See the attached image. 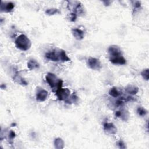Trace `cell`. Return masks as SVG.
<instances>
[{
  "label": "cell",
  "instance_id": "6da1fadb",
  "mask_svg": "<svg viewBox=\"0 0 149 149\" xmlns=\"http://www.w3.org/2000/svg\"><path fill=\"white\" fill-rule=\"evenodd\" d=\"M45 56L47 59L53 62H67L70 61L66 52L61 49H55L48 52L45 54Z\"/></svg>",
  "mask_w": 149,
  "mask_h": 149
},
{
  "label": "cell",
  "instance_id": "7a4b0ae2",
  "mask_svg": "<svg viewBox=\"0 0 149 149\" xmlns=\"http://www.w3.org/2000/svg\"><path fill=\"white\" fill-rule=\"evenodd\" d=\"M15 43L16 47L22 51H27L30 49L31 45V42L30 39L24 34L19 35L15 40Z\"/></svg>",
  "mask_w": 149,
  "mask_h": 149
},
{
  "label": "cell",
  "instance_id": "3957f363",
  "mask_svg": "<svg viewBox=\"0 0 149 149\" xmlns=\"http://www.w3.org/2000/svg\"><path fill=\"white\" fill-rule=\"evenodd\" d=\"M45 80L53 91L62 87L63 81L52 73H48L45 76Z\"/></svg>",
  "mask_w": 149,
  "mask_h": 149
},
{
  "label": "cell",
  "instance_id": "277c9868",
  "mask_svg": "<svg viewBox=\"0 0 149 149\" xmlns=\"http://www.w3.org/2000/svg\"><path fill=\"white\" fill-rule=\"evenodd\" d=\"M68 7L69 10L73 11V13L76 15L83 14L84 9L80 2L78 1H68Z\"/></svg>",
  "mask_w": 149,
  "mask_h": 149
},
{
  "label": "cell",
  "instance_id": "5b68a950",
  "mask_svg": "<svg viewBox=\"0 0 149 149\" xmlns=\"http://www.w3.org/2000/svg\"><path fill=\"white\" fill-rule=\"evenodd\" d=\"M70 93V91L68 88H63L62 87L55 91V95L60 101H66L69 97Z\"/></svg>",
  "mask_w": 149,
  "mask_h": 149
},
{
  "label": "cell",
  "instance_id": "8992f818",
  "mask_svg": "<svg viewBox=\"0 0 149 149\" xmlns=\"http://www.w3.org/2000/svg\"><path fill=\"white\" fill-rule=\"evenodd\" d=\"M87 63L88 67L93 70H98L101 69L102 68V65L101 62L98 59H97L95 58H93V57L89 58L87 59Z\"/></svg>",
  "mask_w": 149,
  "mask_h": 149
},
{
  "label": "cell",
  "instance_id": "52a82bcc",
  "mask_svg": "<svg viewBox=\"0 0 149 149\" xmlns=\"http://www.w3.org/2000/svg\"><path fill=\"white\" fill-rule=\"evenodd\" d=\"M108 52L110 56V58L122 56V52L121 49L119 47L116 45H112L109 46V47L108 49Z\"/></svg>",
  "mask_w": 149,
  "mask_h": 149
},
{
  "label": "cell",
  "instance_id": "ba28073f",
  "mask_svg": "<svg viewBox=\"0 0 149 149\" xmlns=\"http://www.w3.org/2000/svg\"><path fill=\"white\" fill-rule=\"evenodd\" d=\"M48 95V93L47 91H46L42 88H40V87L37 88L36 97L37 101L40 102L44 101L47 98Z\"/></svg>",
  "mask_w": 149,
  "mask_h": 149
},
{
  "label": "cell",
  "instance_id": "9c48e42d",
  "mask_svg": "<svg viewBox=\"0 0 149 149\" xmlns=\"http://www.w3.org/2000/svg\"><path fill=\"white\" fill-rule=\"evenodd\" d=\"M103 128L104 131L110 134H115L117 132V128L113 123L111 122H105L103 123Z\"/></svg>",
  "mask_w": 149,
  "mask_h": 149
},
{
  "label": "cell",
  "instance_id": "30bf717a",
  "mask_svg": "<svg viewBox=\"0 0 149 149\" xmlns=\"http://www.w3.org/2000/svg\"><path fill=\"white\" fill-rule=\"evenodd\" d=\"M15 7L14 3H13L11 2H6L3 4V2H1V10L2 12H11Z\"/></svg>",
  "mask_w": 149,
  "mask_h": 149
},
{
  "label": "cell",
  "instance_id": "8fae6325",
  "mask_svg": "<svg viewBox=\"0 0 149 149\" xmlns=\"http://www.w3.org/2000/svg\"><path fill=\"white\" fill-rule=\"evenodd\" d=\"M109 61L111 63L115 65H125L126 63V61L125 58L122 56L114 57V58H110Z\"/></svg>",
  "mask_w": 149,
  "mask_h": 149
},
{
  "label": "cell",
  "instance_id": "7c38bea8",
  "mask_svg": "<svg viewBox=\"0 0 149 149\" xmlns=\"http://www.w3.org/2000/svg\"><path fill=\"white\" fill-rule=\"evenodd\" d=\"M72 33L74 38L77 40H82L84 37V32L78 28H73L72 29Z\"/></svg>",
  "mask_w": 149,
  "mask_h": 149
},
{
  "label": "cell",
  "instance_id": "4fadbf2b",
  "mask_svg": "<svg viewBox=\"0 0 149 149\" xmlns=\"http://www.w3.org/2000/svg\"><path fill=\"white\" fill-rule=\"evenodd\" d=\"M115 115L116 117L120 118H122V120H125V121L127 120L129 118V113L127 112V111L123 110V109L116 111Z\"/></svg>",
  "mask_w": 149,
  "mask_h": 149
},
{
  "label": "cell",
  "instance_id": "5bb4252c",
  "mask_svg": "<svg viewBox=\"0 0 149 149\" xmlns=\"http://www.w3.org/2000/svg\"><path fill=\"white\" fill-rule=\"evenodd\" d=\"M125 91L130 95H135L138 93L139 88L136 86L130 84L125 87Z\"/></svg>",
  "mask_w": 149,
  "mask_h": 149
},
{
  "label": "cell",
  "instance_id": "9a60e30c",
  "mask_svg": "<svg viewBox=\"0 0 149 149\" xmlns=\"http://www.w3.org/2000/svg\"><path fill=\"white\" fill-rule=\"evenodd\" d=\"M13 80L19 84H21L23 86L27 85V82L22 76H20L17 72H16V73L15 74V76L13 77Z\"/></svg>",
  "mask_w": 149,
  "mask_h": 149
},
{
  "label": "cell",
  "instance_id": "2e32d148",
  "mask_svg": "<svg viewBox=\"0 0 149 149\" xmlns=\"http://www.w3.org/2000/svg\"><path fill=\"white\" fill-rule=\"evenodd\" d=\"M27 67L30 70H32V69L38 68L40 67V65L37 61H36L35 59H30L27 62Z\"/></svg>",
  "mask_w": 149,
  "mask_h": 149
},
{
  "label": "cell",
  "instance_id": "e0dca14e",
  "mask_svg": "<svg viewBox=\"0 0 149 149\" xmlns=\"http://www.w3.org/2000/svg\"><path fill=\"white\" fill-rule=\"evenodd\" d=\"M109 94L111 96L113 97L114 98H116L118 97L120 95L121 93L119 91V90L118 89V88H116V87H112L109 91Z\"/></svg>",
  "mask_w": 149,
  "mask_h": 149
},
{
  "label": "cell",
  "instance_id": "ac0fdd59",
  "mask_svg": "<svg viewBox=\"0 0 149 149\" xmlns=\"http://www.w3.org/2000/svg\"><path fill=\"white\" fill-rule=\"evenodd\" d=\"M54 146L57 149L63 148L64 147V141L61 138H56L54 140Z\"/></svg>",
  "mask_w": 149,
  "mask_h": 149
},
{
  "label": "cell",
  "instance_id": "d6986e66",
  "mask_svg": "<svg viewBox=\"0 0 149 149\" xmlns=\"http://www.w3.org/2000/svg\"><path fill=\"white\" fill-rule=\"evenodd\" d=\"M60 11L58 9L56 8H50V9H47L45 10V13L47 15L49 16H51V15H54L56 14H58L60 13Z\"/></svg>",
  "mask_w": 149,
  "mask_h": 149
},
{
  "label": "cell",
  "instance_id": "ffe728a7",
  "mask_svg": "<svg viewBox=\"0 0 149 149\" xmlns=\"http://www.w3.org/2000/svg\"><path fill=\"white\" fill-rule=\"evenodd\" d=\"M78 101V97L75 94H72L70 97H69L65 101V102L68 103V104H71L72 102H76Z\"/></svg>",
  "mask_w": 149,
  "mask_h": 149
},
{
  "label": "cell",
  "instance_id": "44dd1931",
  "mask_svg": "<svg viewBox=\"0 0 149 149\" xmlns=\"http://www.w3.org/2000/svg\"><path fill=\"white\" fill-rule=\"evenodd\" d=\"M141 75L145 80H148L149 79V69L148 68L143 69L141 72Z\"/></svg>",
  "mask_w": 149,
  "mask_h": 149
},
{
  "label": "cell",
  "instance_id": "7402d4cb",
  "mask_svg": "<svg viewBox=\"0 0 149 149\" xmlns=\"http://www.w3.org/2000/svg\"><path fill=\"white\" fill-rule=\"evenodd\" d=\"M137 112L138 113V115L140 116H145L147 113V111H146V109H144L143 107H139L137 108Z\"/></svg>",
  "mask_w": 149,
  "mask_h": 149
},
{
  "label": "cell",
  "instance_id": "603a6c76",
  "mask_svg": "<svg viewBox=\"0 0 149 149\" xmlns=\"http://www.w3.org/2000/svg\"><path fill=\"white\" fill-rule=\"evenodd\" d=\"M116 144H117L118 147L119 148H123V149L126 148V146H125L124 142H123L122 140H119L118 141H117Z\"/></svg>",
  "mask_w": 149,
  "mask_h": 149
},
{
  "label": "cell",
  "instance_id": "cb8c5ba5",
  "mask_svg": "<svg viewBox=\"0 0 149 149\" xmlns=\"http://www.w3.org/2000/svg\"><path fill=\"white\" fill-rule=\"evenodd\" d=\"M16 137V133L14 131L10 130L9 133V137L10 139H13Z\"/></svg>",
  "mask_w": 149,
  "mask_h": 149
},
{
  "label": "cell",
  "instance_id": "d4e9b609",
  "mask_svg": "<svg viewBox=\"0 0 149 149\" xmlns=\"http://www.w3.org/2000/svg\"><path fill=\"white\" fill-rule=\"evenodd\" d=\"M133 6L134 7V8L136 9H139L140 8L141 6V2L140 1H134V4Z\"/></svg>",
  "mask_w": 149,
  "mask_h": 149
},
{
  "label": "cell",
  "instance_id": "484cf974",
  "mask_svg": "<svg viewBox=\"0 0 149 149\" xmlns=\"http://www.w3.org/2000/svg\"><path fill=\"white\" fill-rule=\"evenodd\" d=\"M76 17H77V15H75L74 13H71V17H70V20L72 22H74L76 20Z\"/></svg>",
  "mask_w": 149,
  "mask_h": 149
}]
</instances>
